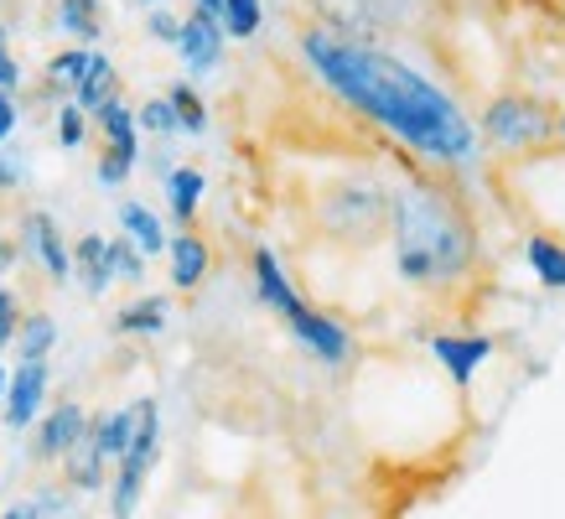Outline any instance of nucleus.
<instances>
[{"label": "nucleus", "instance_id": "f257e3e1", "mask_svg": "<svg viewBox=\"0 0 565 519\" xmlns=\"http://www.w3.org/2000/svg\"><path fill=\"white\" fill-rule=\"evenodd\" d=\"M301 52L332 94H343L353 109L394 130L420 156H430V161H467L472 156V146H478L472 120L411 63H399L390 52H379L374 42L348 36L338 27H307Z\"/></svg>", "mask_w": 565, "mask_h": 519}, {"label": "nucleus", "instance_id": "f03ea898", "mask_svg": "<svg viewBox=\"0 0 565 519\" xmlns=\"http://www.w3.org/2000/svg\"><path fill=\"white\" fill-rule=\"evenodd\" d=\"M390 234H394V265L415 286H446V280L467 276L472 260H478L472 229L436 192L415 188L390 198Z\"/></svg>", "mask_w": 565, "mask_h": 519}, {"label": "nucleus", "instance_id": "7ed1b4c3", "mask_svg": "<svg viewBox=\"0 0 565 519\" xmlns=\"http://www.w3.org/2000/svg\"><path fill=\"white\" fill-rule=\"evenodd\" d=\"M311 219L332 244H348V250H369L390 234V192L374 188V182H332V188L317 192L311 203Z\"/></svg>", "mask_w": 565, "mask_h": 519}, {"label": "nucleus", "instance_id": "20e7f679", "mask_svg": "<svg viewBox=\"0 0 565 519\" xmlns=\"http://www.w3.org/2000/svg\"><path fill=\"white\" fill-rule=\"evenodd\" d=\"M482 136H488V146L509 156H540L545 146L561 140L555 136V109L530 99V94H498L482 115Z\"/></svg>", "mask_w": 565, "mask_h": 519}, {"label": "nucleus", "instance_id": "39448f33", "mask_svg": "<svg viewBox=\"0 0 565 519\" xmlns=\"http://www.w3.org/2000/svg\"><path fill=\"white\" fill-rule=\"evenodd\" d=\"M156 447H161V411H156V400H136L130 405V447H125L120 473H115V519L136 515L146 473L156 467Z\"/></svg>", "mask_w": 565, "mask_h": 519}, {"label": "nucleus", "instance_id": "423d86ee", "mask_svg": "<svg viewBox=\"0 0 565 519\" xmlns=\"http://www.w3.org/2000/svg\"><path fill=\"white\" fill-rule=\"evenodd\" d=\"M286 322H291V332L301 338V343L317 353V359H327V363H343L348 353H353V338H348V328L343 322H332L327 311H317V307H307L301 296H296L291 307L280 311Z\"/></svg>", "mask_w": 565, "mask_h": 519}, {"label": "nucleus", "instance_id": "0eeeda50", "mask_svg": "<svg viewBox=\"0 0 565 519\" xmlns=\"http://www.w3.org/2000/svg\"><path fill=\"white\" fill-rule=\"evenodd\" d=\"M47 359L42 363H21L17 374L6 380V426L11 432H26L36 415H42V400H47Z\"/></svg>", "mask_w": 565, "mask_h": 519}, {"label": "nucleus", "instance_id": "6e6552de", "mask_svg": "<svg viewBox=\"0 0 565 519\" xmlns=\"http://www.w3.org/2000/svg\"><path fill=\"white\" fill-rule=\"evenodd\" d=\"M88 432V415L78 400H63L57 411L42 415V426H36V442H32V457L36 463H63V452Z\"/></svg>", "mask_w": 565, "mask_h": 519}, {"label": "nucleus", "instance_id": "1a4fd4ad", "mask_svg": "<svg viewBox=\"0 0 565 519\" xmlns=\"http://www.w3.org/2000/svg\"><path fill=\"white\" fill-rule=\"evenodd\" d=\"M430 353L446 363V374L457 384H472V374L482 369V359L493 353V338H482V332H472V338H457V332H436L430 338Z\"/></svg>", "mask_w": 565, "mask_h": 519}, {"label": "nucleus", "instance_id": "9d476101", "mask_svg": "<svg viewBox=\"0 0 565 519\" xmlns=\"http://www.w3.org/2000/svg\"><path fill=\"white\" fill-rule=\"evenodd\" d=\"M177 52L188 57L192 73H207L223 57V27L213 17H203V11H192L182 21V32H177Z\"/></svg>", "mask_w": 565, "mask_h": 519}, {"label": "nucleus", "instance_id": "9b49d317", "mask_svg": "<svg viewBox=\"0 0 565 519\" xmlns=\"http://www.w3.org/2000/svg\"><path fill=\"white\" fill-rule=\"evenodd\" d=\"M21 234H26V244H32V255L47 265L52 280H68L73 276L68 244H63V234H57V224H52L47 213H26V219H21Z\"/></svg>", "mask_w": 565, "mask_h": 519}, {"label": "nucleus", "instance_id": "f8f14e48", "mask_svg": "<svg viewBox=\"0 0 565 519\" xmlns=\"http://www.w3.org/2000/svg\"><path fill=\"white\" fill-rule=\"evenodd\" d=\"M167 255H172V286L177 292H198L207 276V265H213V250H207L198 234H177L167 240Z\"/></svg>", "mask_w": 565, "mask_h": 519}, {"label": "nucleus", "instance_id": "ddd939ff", "mask_svg": "<svg viewBox=\"0 0 565 519\" xmlns=\"http://www.w3.org/2000/svg\"><path fill=\"white\" fill-rule=\"evenodd\" d=\"M73 255V271H78V280H84L88 296H104L109 292V280H115V265H109V240H99V234H84V240L68 250Z\"/></svg>", "mask_w": 565, "mask_h": 519}, {"label": "nucleus", "instance_id": "4468645a", "mask_svg": "<svg viewBox=\"0 0 565 519\" xmlns=\"http://www.w3.org/2000/svg\"><path fill=\"white\" fill-rule=\"evenodd\" d=\"M115 88H120V78H115V63H109L104 52H88V68H84V78H78V88H73V104H78L84 115H99L109 99H120Z\"/></svg>", "mask_w": 565, "mask_h": 519}, {"label": "nucleus", "instance_id": "2eb2a0df", "mask_svg": "<svg viewBox=\"0 0 565 519\" xmlns=\"http://www.w3.org/2000/svg\"><path fill=\"white\" fill-rule=\"evenodd\" d=\"M167 317H172L167 296H136L130 307L115 311V332H125V338H156V332L167 328Z\"/></svg>", "mask_w": 565, "mask_h": 519}, {"label": "nucleus", "instance_id": "dca6fc26", "mask_svg": "<svg viewBox=\"0 0 565 519\" xmlns=\"http://www.w3.org/2000/svg\"><path fill=\"white\" fill-rule=\"evenodd\" d=\"M255 292H259V301L275 307V311H286L296 301V286L286 280V271H280V260H275L270 244H259L255 250Z\"/></svg>", "mask_w": 565, "mask_h": 519}, {"label": "nucleus", "instance_id": "f3484780", "mask_svg": "<svg viewBox=\"0 0 565 519\" xmlns=\"http://www.w3.org/2000/svg\"><path fill=\"white\" fill-rule=\"evenodd\" d=\"M63 478H68L73 488H84V494H94V488L104 484V457H99V447H94V432H84L63 452Z\"/></svg>", "mask_w": 565, "mask_h": 519}, {"label": "nucleus", "instance_id": "a211bd4d", "mask_svg": "<svg viewBox=\"0 0 565 519\" xmlns=\"http://www.w3.org/2000/svg\"><path fill=\"white\" fill-rule=\"evenodd\" d=\"M120 229L140 255H161L167 250V229H161V219L146 203H120Z\"/></svg>", "mask_w": 565, "mask_h": 519}, {"label": "nucleus", "instance_id": "6ab92c4d", "mask_svg": "<svg viewBox=\"0 0 565 519\" xmlns=\"http://www.w3.org/2000/svg\"><path fill=\"white\" fill-rule=\"evenodd\" d=\"M88 432H94V447H99L104 463H120L125 447H130V405L99 415V421H88Z\"/></svg>", "mask_w": 565, "mask_h": 519}, {"label": "nucleus", "instance_id": "aec40b11", "mask_svg": "<svg viewBox=\"0 0 565 519\" xmlns=\"http://www.w3.org/2000/svg\"><path fill=\"white\" fill-rule=\"evenodd\" d=\"M57 343V322H52L47 311H32V317H21L17 328V348H21V363H42Z\"/></svg>", "mask_w": 565, "mask_h": 519}, {"label": "nucleus", "instance_id": "412c9836", "mask_svg": "<svg viewBox=\"0 0 565 519\" xmlns=\"http://www.w3.org/2000/svg\"><path fill=\"white\" fill-rule=\"evenodd\" d=\"M203 172L198 167H177V172H167V198H172V213L182 219V224H192V213H198V203H203Z\"/></svg>", "mask_w": 565, "mask_h": 519}, {"label": "nucleus", "instance_id": "4be33fe9", "mask_svg": "<svg viewBox=\"0 0 565 519\" xmlns=\"http://www.w3.org/2000/svg\"><path fill=\"white\" fill-rule=\"evenodd\" d=\"M530 265H534V276L545 280V286L565 292V244H561V240H550V234H534V240H530Z\"/></svg>", "mask_w": 565, "mask_h": 519}, {"label": "nucleus", "instance_id": "5701e85b", "mask_svg": "<svg viewBox=\"0 0 565 519\" xmlns=\"http://www.w3.org/2000/svg\"><path fill=\"white\" fill-rule=\"evenodd\" d=\"M94 120H99V130H104V146H120V151H140V140H136V115H130V109H125L120 99H109L99 109V115H94Z\"/></svg>", "mask_w": 565, "mask_h": 519}, {"label": "nucleus", "instance_id": "b1692460", "mask_svg": "<svg viewBox=\"0 0 565 519\" xmlns=\"http://www.w3.org/2000/svg\"><path fill=\"white\" fill-rule=\"evenodd\" d=\"M57 27L73 36H84V42H94V36L104 32L99 0H63V6H57Z\"/></svg>", "mask_w": 565, "mask_h": 519}, {"label": "nucleus", "instance_id": "393cba45", "mask_svg": "<svg viewBox=\"0 0 565 519\" xmlns=\"http://www.w3.org/2000/svg\"><path fill=\"white\" fill-rule=\"evenodd\" d=\"M167 104L177 109V130H188V136H203L207 130V104H203V94H198L192 84H172Z\"/></svg>", "mask_w": 565, "mask_h": 519}, {"label": "nucleus", "instance_id": "a878e982", "mask_svg": "<svg viewBox=\"0 0 565 519\" xmlns=\"http://www.w3.org/2000/svg\"><path fill=\"white\" fill-rule=\"evenodd\" d=\"M259 21H265V6L259 0H223V17H218V27H223V36H255L259 32Z\"/></svg>", "mask_w": 565, "mask_h": 519}, {"label": "nucleus", "instance_id": "bb28decb", "mask_svg": "<svg viewBox=\"0 0 565 519\" xmlns=\"http://www.w3.org/2000/svg\"><path fill=\"white\" fill-rule=\"evenodd\" d=\"M84 68H88V52L84 47H68V52H57V57H52L47 63V84L57 88V94H63V88H78V78H84Z\"/></svg>", "mask_w": 565, "mask_h": 519}, {"label": "nucleus", "instance_id": "cd10ccee", "mask_svg": "<svg viewBox=\"0 0 565 519\" xmlns=\"http://www.w3.org/2000/svg\"><path fill=\"white\" fill-rule=\"evenodd\" d=\"M140 161V151H120V146H104L99 156V182L104 188H120L125 177H130V167Z\"/></svg>", "mask_w": 565, "mask_h": 519}, {"label": "nucleus", "instance_id": "c85d7f7f", "mask_svg": "<svg viewBox=\"0 0 565 519\" xmlns=\"http://www.w3.org/2000/svg\"><path fill=\"white\" fill-rule=\"evenodd\" d=\"M109 265H115V276H125V280H146V255H140L130 240H109Z\"/></svg>", "mask_w": 565, "mask_h": 519}, {"label": "nucleus", "instance_id": "c756f323", "mask_svg": "<svg viewBox=\"0 0 565 519\" xmlns=\"http://www.w3.org/2000/svg\"><path fill=\"white\" fill-rule=\"evenodd\" d=\"M140 125H146V130H156V136H172V130H177V109L167 99H146Z\"/></svg>", "mask_w": 565, "mask_h": 519}, {"label": "nucleus", "instance_id": "7c9ffc66", "mask_svg": "<svg viewBox=\"0 0 565 519\" xmlns=\"http://www.w3.org/2000/svg\"><path fill=\"white\" fill-rule=\"evenodd\" d=\"M57 140H63V146H84V109H78V104H63V115H57Z\"/></svg>", "mask_w": 565, "mask_h": 519}, {"label": "nucleus", "instance_id": "2f4dec72", "mask_svg": "<svg viewBox=\"0 0 565 519\" xmlns=\"http://www.w3.org/2000/svg\"><path fill=\"white\" fill-rule=\"evenodd\" d=\"M17 328H21V301L11 292H0V348L17 343Z\"/></svg>", "mask_w": 565, "mask_h": 519}, {"label": "nucleus", "instance_id": "473e14b6", "mask_svg": "<svg viewBox=\"0 0 565 519\" xmlns=\"http://www.w3.org/2000/svg\"><path fill=\"white\" fill-rule=\"evenodd\" d=\"M17 84H21V68L11 57V47H6V27H0V94H17Z\"/></svg>", "mask_w": 565, "mask_h": 519}, {"label": "nucleus", "instance_id": "72a5a7b5", "mask_svg": "<svg viewBox=\"0 0 565 519\" xmlns=\"http://www.w3.org/2000/svg\"><path fill=\"white\" fill-rule=\"evenodd\" d=\"M177 32H182V21H177L172 11H161V6H156L151 11V36L156 42H177Z\"/></svg>", "mask_w": 565, "mask_h": 519}, {"label": "nucleus", "instance_id": "f704fd0d", "mask_svg": "<svg viewBox=\"0 0 565 519\" xmlns=\"http://www.w3.org/2000/svg\"><path fill=\"white\" fill-rule=\"evenodd\" d=\"M21 260V244L17 240H0V292H6V276H11V265Z\"/></svg>", "mask_w": 565, "mask_h": 519}, {"label": "nucleus", "instance_id": "c9c22d12", "mask_svg": "<svg viewBox=\"0 0 565 519\" xmlns=\"http://www.w3.org/2000/svg\"><path fill=\"white\" fill-rule=\"evenodd\" d=\"M17 120H21V115H17V99H11V94H0V140L17 130Z\"/></svg>", "mask_w": 565, "mask_h": 519}, {"label": "nucleus", "instance_id": "e433bc0d", "mask_svg": "<svg viewBox=\"0 0 565 519\" xmlns=\"http://www.w3.org/2000/svg\"><path fill=\"white\" fill-rule=\"evenodd\" d=\"M17 182H21V167L11 156H0V188H17Z\"/></svg>", "mask_w": 565, "mask_h": 519}, {"label": "nucleus", "instance_id": "4c0bfd02", "mask_svg": "<svg viewBox=\"0 0 565 519\" xmlns=\"http://www.w3.org/2000/svg\"><path fill=\"white\" fill-rule=\"evenodd\" d=\"M0 519H42V509L36 504H17V509H6Z\"/></svg>", "mask_w": 565, "mask_h": 519}, {"label": "nucleus", "instance_id": "58836bf2", "mask_svg": "<svg viewBox=\"0 0 565 519\" xmlns=\"http://www.w3.org/2000/svg\"><path fill=\"white\" fill-rule=\"evenodd\" d=\"M198 11H203V17H213V21H218V17H223V0H198Z\"/></svg>", "mask_w": 565, "mask_h": 519}, {"label": "nucleus", "instance_id": "ea45409f", "mask_svg": "<svg viewBox=\"0 0 565 519\" xmlns=\"http://www.w3.org/2000/svg\"><path fill=\"white\" fill-rule=\"evenodd\" d=\"M555 136H561V140H565V115H555Z\"/></svg>", "mask_w": 565, "mask_h": 519}, {"label": "nucleus", "instance_id": "a19ab883", "mask_svg": "<svg viewBox=\"0 0 565 519\" xmlns=\"http://www.w3.org/2000/svg\"><path fill=\"white\" fill-rule=\"evenodd\" d=\"M0 395H6V363H0Z\"/></svg>", "mask_w": 565, "mask_h": 519}, {"label": "nucleus", "instance_id": "79ce46f5", "mask_svg": "<svg viewBox=\"0 0 565 519\" xmlns=\"http://www.w3.org/2000/svg\"><path fill=\"white\" fill-rule=\"evenodd\" d=\"M140 6H151V11H156V6H161V0H140Z\"/></svg>", "mask_w": 565, "mask_h": 519}]
</instances>
